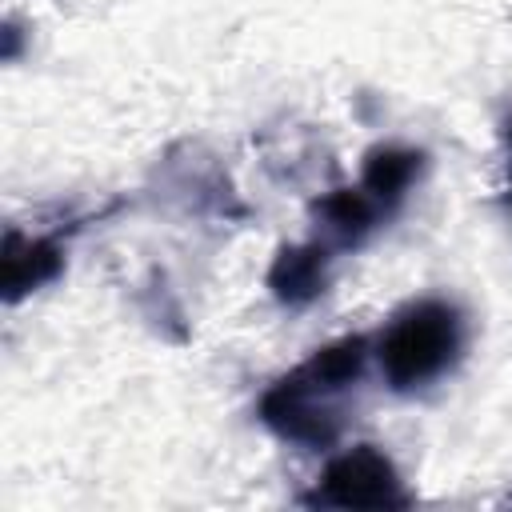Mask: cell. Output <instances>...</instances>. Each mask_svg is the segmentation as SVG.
<instances>
[{
	"mask_svg": "<svg viewBox=\"0 0 512 512\" xmlns=\"http://www.w3.org/2000/svg\"><path fill=\"white\" fill-rule=\"evenodd\" d=\"M460 352V316L452 304L420 300L404 308L380 336V368L392 388H420Z\"/></svg>",
	"mask_w": 512,
	"mask_h": 512,
	"instance_id": "obj_1",
	"label": "cell"
},
{
	"mask_svg": "<svg viewBox=\"0 0 512 512\" xmlns=\"http://www.w3.org/2000/svg\"><path fill=\"white\" fill-rule=\"evenodd\" d=\"M316 500L336 508H396L404 504V492L392 460L372 444H360L324 468Z\"/></svg>",
	"mask_w": 512,
	"mask_h": 512,
	"instance_id": "obj_2",
	"label": "cell"
},
{
	"mask_svg": "<svg viewBox=\"0 0 512 512\" xmlns=\"http://www.w3.org/2000/svg\"><path fill=\"white\" fill-rule=\"evenodd\" d=\"M320 396L324 392L316 384H308L300 372H292L276 388H268V396L260 400V416L280 436H288L296 444L324 448V444L336 440V416L328 412V404Z\"/></svg>",
	"mask_w": 512,
	"mask_h": 512,
	"instance_id": "obj_3",
	"label": "cell"
},
{
	"mask_svg": "<svg viewBox=\"0 0 512 512\" xmlns=\"http://www.w3.org/2000/svg\"><path fill=\"white\" fill-rule=\"evenodd\" d=\"M60 272V248L48 240H24V236H8L4 244V288L8 300H16L28 288H40L44 280H52Z\"/></svg>",
	"mask_w": 512,
	"mask_h": 512,
	"instance_id": "obj_4",
	"label": "cell"
},
{
	"mask_svg": "<svg viewBox=\"0 0 512 512\" xmlns=\"http://www.w3.org/2000/svg\"><path fill=\"white\" fill-rule=\"evenodd\" d=\"M268 284L280 300L288 304H304L324 288V248L316 244H300V248H284L268 272Z\"/></svg>",
	"mask_w": 512,
	"mask_h": 512,
	"instance_id": "obj_5",
	"label": "cell"
},
{
	"mask_svg": "<svg viewBox=\"0 0 512 512\" xmlns=\"http://www.w3.org/2000/svg\"><path fill=\"white\" fill-rule=\"evenodd\" d=\"M364 352H368V344L360 340V336H348V340H336V344H328V348H320L304 368H296L308 384H316L320 392H336V388H344V384H352L356 376H360V368H364Z\"/></svg>",
	"mask_w": 512,
	"mask_h": 512,
	"instance_id": "obj_6",
	"label": "cell"
},
{
	"mask_svg": "<svg viewBox=\"0 0 512 512\" xmlns=\"http://www.w3.org/2000/svg\"><path fill=\"white\" fill-rule=\"evenodd\" d=\"M420 172V156L408 152V148H376L364 164V192L372 200H400L404 188L412 184V176Z\"/></svg>",
	"mask_w": 512,
	"mask_h": 512,
	"instance_id": "obj_7",
	"label": "cell"
},
{
	"mask_svg": "<svg viewBox=\"0 0 512 512\" xmlns=\"http://www.w3.org/2000/svg\"><path fill=\"white\" fill-rule=\"evenodd\" d=\"M316 216L324 220V228L336 236V240H356L368 232L372 224V196L360 192V188H336L332 196H324L316 204Z\"/></svg>",
	"mask_w": 512,
	"mask_h": 512,
	"instance_id": "obj_8",
	"label": "cell"
},
{
	"mask_svg": "<svg viewBox=\"0 0 512 512\" xmlns=\"http://www.w3.org/2000/svg\"><path fill=\"white\" fill-rule=\"evenodd\" d=\"M508 140H512V124H508Z\"/></svg>",
	"mask_w": 512,
	"mask_h": 512,
	"instance_id": "obj_9",
	"label": "cell"
}]
</instances>
